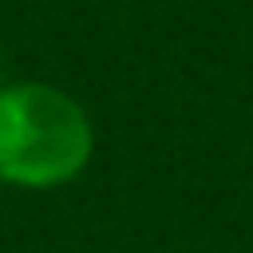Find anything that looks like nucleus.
<instances>
[{
    "label": "nucleus",
    "instance_id": "nucleus-1",
    "mask_svg": "<svg viewBox=\"0 0 253 253\" xmlns=\"http://www.w3.org/2000/svg\"><path fill=\"white\" fill-rule=\"evenodd\" d=\"M99 134L91 111L47 79H8L0 87V186L63 190L95 162Z\"/></svg>",
    "mask_w": 253,
    "mask_h": 253
},
{
    "label": "nucleus",
    "instance_id": "nucleus-2",
    "mask_svg": "<svg viewBox=\"0 0 253 253\" xmlns=\"http://www.w3.org/2000/svg\"><path fill=\"white\" fill-rule=\"evenodd\" d=\"M8 83V75H4V47H0V87Z\"/></svg>",
    "mask_w": 253,
    "mask_h": 253
},
{
    "label": "nucleus",
    "instance_id": "nucleus-3",
    "mask_svg": "<svg viewBox=\"0 0 253 253\" xmlns=\"http://www.w3.org/2000/svg\"><path fill=\"white\" fill-rule=\"evenodd\" d=\"M0 198H4V186H0Z\"/></svg>",
    "mask_w": 253,
    "mask_h": 253
}]
</instances>
